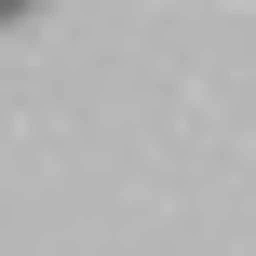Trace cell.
I'll list each match as a JSON object with an SVG mask.
<instances>
[{"instance_id": "6da1fadb", "label": "cell", "mask_w": 256, "mask_h": 256, "mask_svg": "<svg viewBox=\"0 0 256 256\" xmlns=\"http://www.w3.org/2000/svg\"><path fill=\"white\" fill-rule=\"evenodd\" d=\"M14 14H27V0H0V27H14Z\"/></svg>"}]
</instances>
